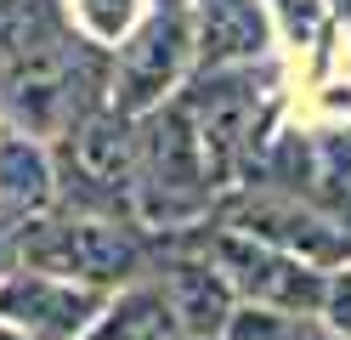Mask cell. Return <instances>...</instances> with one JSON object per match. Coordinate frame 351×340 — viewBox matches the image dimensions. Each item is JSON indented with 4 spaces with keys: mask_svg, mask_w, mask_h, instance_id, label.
Here are the masks:
<instances>
[{
    "mask_svg": "<svg viewBox=\"0 0 351 340\" xmlns=\"http://www.w3.org/2000/svg\"><path fill=\"white\" fill-rule=\"evenodd\" d=\"M0 85L34 125L62 131V102L74 85V57L51 17L29 0H0Z\"/></svg>",
    "mask_w": 351,
    "mask_h": 340,
    "instance_id": "obj_1",
    "label": "cell"
},
{
    "mask_svg": "<svg viewBox=\"0 0 351 340\" xmlns=\"http://www.w3.org/2000/svg\"><path fill=\"white\" fill-rule=\"evenodd\" d=\"M17 256L34 272L51 278H85V284H114L142 267V249L125 227L108 221H46L17 238Z\"/></svg>",
    "mask_w": 351,
    "mask_h": 340,
    "instance_id": "obj_2",
    "label": "cell"
},
{
    "mask_svg": "<svg viewBox=\"0 0 351 340\" xmlns=\"http://www.w3.org/2000/svg\"><path fill=\"white\" fill-rule=\"evenodd\" d=\"M210 256H215V267L227 272V284L238 295H250L255 306L317 312L323 295H328V284L317 278L312 261H300V256H289V249H278V244H261L250 233H221L210 244Z\"/></svg>",
    "mask_w": 351,
    "mask_h": 340,
    "instance_id": "obj_3",
    "label": "cell"
},
{
    "mask_svg": "<svg viewBox=\"0 0 351 340\" xmlns=\"http://www.w3.org/2000/svg\"><path fill=\"white\" fill-rule=\"evenodd\" d=\"M187 17L182 12H159L147 17L136 34L125 40L119 52V74H114V108L119 113H147L165 91L182 80V63H187Z\"/></svg>",
    "mask_w": 351,
    "mask_h": 340,
    "instance_id": "obj_4",
    "label": "cell"
},
{
    "mask_svg": "<svg viewBox=\"0 0 351 340\" xmlns=\"http://www.w3.org/2000/svg\"><path fill=\"white\" fill-rule=\"evenodd\" d=\"M136 153H142V170L159 193H193V188H210V165H204V142H199V125H193L187 102H176L165 113H147V125L136 136Z\"/></svg>",
    "mask_w": 351,
    "mask_h": 340,
    "instance_id": "obj_5",
    "label": "cell"
},
{
    "mask_svg": "<svg viewBox=\"0 0 351 340\" xmlns=\"http://www.w3.org/2000/svg\"><path fill=\"white\" fill-rule=\"evenodd\" d=\"M69 170L91 193H130V188H136L142 153H136V136H130L119 108L69 125Z\"/></svg>",
    "mask_w": 351,
    "mask_h": 340,
    "instance_id": "obj_6",
    "label": "cell"
},
{
    "mask_svg": "<svg viewBox=\"0 0 351 340\" xmlns=\"http://www.w3.org/2000/svg\"><path fill=\"white\" fill-rule=\"evenodd\" d=\"M97 289H74V284H62L51 278V272H40V278H17L0 289V312L17 317L34 340H74L85 324H91V312H97Z\"/></svg>",
    "mask_w": 351,
    "mask_h": 340,
    "instance_id": "obj_7",
    "label": "cell"
},
{
    "mask_svg": "<svg viewBox=\"0 0 351 340\" xmlns=\"http://www.w3.org/2000/svg\"><path fill=\"white\" fill-rule=\"evenodd\" d=\"M227 221H232V233H250L261 244H278V249H289V256L312 261V267L346 256V238L335 233V227L317 221L312 210H300V204H289V199H244Z\"/></svg>",
    "mask_w": 351,
    "mask_h": 340,
    "instance_id": "obj_8",
    "label": "cell"
},
{
    "mask_svg": "<svg viewBox=\"0 0 351 340\" xmlns=\"http://www.w3.org/2000/svg\"><path fill=\"white\" fill-rule=\"evenodd\" d=\"M193 125H199V142H204V165H210V188L232 170L238 148H244V131H250V113H255V97L244 80H204V91L187 102Z\"/></svg>",
    "mask_w": 351,
    "mask_h": 340,
    "instance_id": "obj_9",
    "label": "cell"
},
{
    "mask_svg": "<svg viewBox=\"0 0 351 340\" xmlns=\"http://www.w3.org/2000/svg\"><path fill=\"white\" fill-rule=\"evenodd\" d=\"M165 301L176 312L187 340H215L232 329V284L221 267H193V261H176L165 272Z\"/></svg>",
    "mask_w": 351,
    "mask_h": 340,
    "instance_id": "obj_10",
    "label": "cell"
},
{
    "mask_svg": "<svg viewBox=\"0 0 351 340\" xmlns=\"http://www.w3.org/2000/svg\"><path fill=\"white\" fill-rule=\"evenodd\" d=\"M261 40H267V23L255 0H199V52L210 68L261 52Z\"/></svg>",
    "mask_w": 351,
    "mask_h": 340,
    "instance_id": "obj_11",
    "label": "cell"
},
{
    "mask_svg": "<svg viewBox=\"0 0 351 340\" xmlns=\"http://www.w3.org/2000/svg\"><path fill=\"white\" fill-rule=\"evenodd\" d=\"M0 199L17 204V210H40L51 199V170L40 159V148H29L23 136L0 142Z\"/></svg>",
    "mask_w": 351,
    "mask_h": 340,
    "instance_id": "obj_12",
    "label": "cell"
},
{
    "mask_svg": "<svg viewBox=\"0 0 351 340\" xmlns=\"http://www.w3.org/2000/svg\"><path fill=\"white\" fill-rule=\"evenodd\" d=\"M97 340H182V324H176L165 289L159 295H130V301L97 329Z\"/></svg>",
    "mask_w": 351,
    "mask_h": 340,
    "instance_id": "obj_13",
    "label": "cell"
},
{
    "mask_svg": "<svg viewBox=\"0 0 351 340\" xmlns=\"http://www.w3.org/2000/svg\"><path fill=\"white\" fill-rule=\"evenodd\" d=\"M80 17L97 40H119L136 17V0H80Z\"/></svg>",
    "mask_w": 351,
    "mask_h": 340,
    "instance_id": "obj_14",
    "label": "cell"
},
{
    "mask_svg": "<svg viewBox=\"0 0 351 340\" xmlns=\"http://www.w3.org/2000/svg\"><path fill=\"white\" fill-rule=\"evenodd\" d=\"M323 312H328V329H335L340 340H351V272H340V278H328Z\"/></svg>",
    "mask_w": 351,
    "mask_h": 340,
    "instance_id": "obj_15",
    "label": "cell"
},
{
    "mask_svg": "<svg viewBox=\"0 0 351 340\" xmlns=\"http://www.w3.org/2000/svg\"><path fill=\"white\" fill-rule=\"evenodd\" d=\"M0 340H34V335H29V329H23V335H17V329H0Z\"/></svg>",
    "mask_w": 351,
    "mask_h": 340,
    "instance_id": "obj_16",
    "label": "cell"
},
{
    "mask_svg": "<svg viewBox=\"0 0 351 340\" xmlns=\"http://www.w3.org/2000/svg\"><path fill=\"white\" fill-rule=\"evenodd\" d=\"M182 340H187V335H182Z\"/></svg>",
    "mask_w": 351,
    "mask_h": 340,
    "instance_id": "obj_17",
    "label": "cell"
}]
</instances>
